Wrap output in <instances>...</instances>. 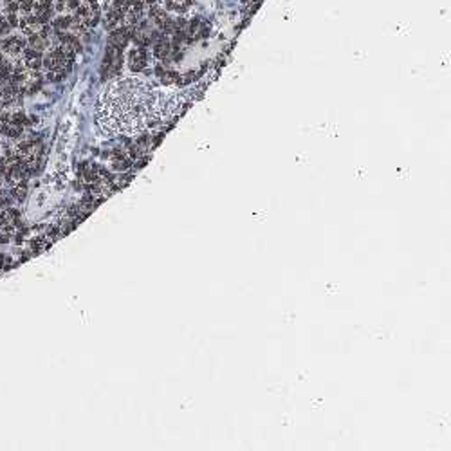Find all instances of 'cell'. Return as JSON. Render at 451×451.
<instances>
[{"label":"cell","mask_w":451,"mask_h":451,"mask_svg":"<svg viewBox=\"0 0 451 451\" xmlns=\"http://www.w3.org/2000/svg\"><path fill=\"white\" fill-rule=\"evenodd\" d=\"M0 49L4 54L11 58H18L25 49V38L24 36H18V34H13V36H7L6 40L0 42Z\"/></svg>","instance_id":"277c9868"},{"label":"cell","mask_w":451,"mask_h":451,"mask_svg":"<svg viewBox=\"0 0 451 451\" xmlns=\"http://www.w3.org/2000/svg\"><path fill=\"white\" fill-rule=\"evenodd\" d=\"M25 195H27V183H25V179L18 181L17 184H13V188H11V199L13 200L22 202V200L25 199Z\"/></svg>","instance_id":"30bf717a"},{"label":"cell","mask_w":451,"mask_h":451,"mask_svg":"<svg viewBox=\"0 0 451 451\" xmlns=\"http://www.w3.org/2000/svg\"><path fill=\"white\" fill-rule=\"evenodd\" d=\"M18 62L29 71H38L42 67V63H44V58H42L40 51H36L33 47H29V49L25 47L22 54L18 56Z\"/></svg>","instance_id":"8992f818"},{"label":"cell","mask_w":451,"mask_h":451,"mask_svg":"<svg viewBox=\"0 0 451 451\" xmlns=\"http://www.w3.org/2000/svg\"><path fill=\"white\" fill-rule=\"evenodd\" d=\"M170 52H171V44L166 40V38H161V40L155 42L154 54L159 58V60H165V58H168V56H170Z\"/></svg>","instance_id":"9c48e42d"},{"label":"cell","mask_w":451,"mask_h":451,"mask_svg":"<svg viewBox=\"0 0 451 451\" xmlns=\"http://www.w3.org/2000/svg\"><path fill=\"white\" fill-rule=\"evenodd\" d=\"M159 91L139 78L110 83L97 99L96 123L109 136H134L163 119Z\"/></svg>","instance_id":"6da1fadb"},{"label":"cell","mask_w":451,"mask_h":451,"mask_svg":"<svg viewBox=\"0 0 451 451\" xmlns=\"http://www.w3.org/2000/svg\"><path fill=\"white\" fill-rule=\"evenodd\" d=\"M132 157L128 155V152L123 148H116L114 152H112V155H110V165H112V168L118 171H125L128 170L132 166Z\"/></svg>","instance_id":"52a82bcc"},{"label":"cell","mask_w":451,"mask_h":451,"mask_svg":"<svg viewBox=\"0 0 451 451\" xmlns=\"http://www.w3.org/2000/svg\"><path fill=\"white\" fill-rule=\"evenodd\" d=\"M157 4L163 6L168 11H175V13H184L188 11L190 6H191V0H157Z\"/></svg>","instance_id":"ba28073f"},{"label":"cell","mask_w":451,"mask_h":451,"mask_svg":"<svg viewBox=\"0 0 451 451\" xmlns=\"http://www.w3.org/2000/svg\"><path fill=\"white\" fill-rule=\"evenodd\" d=\"M119 71H121V49L109 44L107 52H105V60H103V76L110 78V76L118 74Z\"/></svg>","instance_id":"3957f363"},{"label":"cell","mask_w":451,"mask_h":451,"mask_svg":"<svg viewBox=\"0 0 451 451\" xmlns=\"http://www.w3.org/2000/svg\"><path fill=\"white\" fill-rule=\"evenodd\" d=\"M33 7H34V0H18V11L20 13L29 15V13L33 11Z\"/></svg>","instance_id":"8fae6325"},{"label":"cell","mask_w":451,"mask_h":451,"mask_svg":"<svg viewBox=\"0 0 451 451\" xmlns=\"http://www.w3.org/2000/svg\"><path fill=\"white\" fill-rule=\"evenodd\" d=\"M146 63H148V52L143 46L134 47L128 52V67H130V71L139 72V71H143L146 67Z\"/></svg>","instance_id":"5b68a950"},{"label":"cell","mask_w":451,"mask_h":451,"mask_svg":"<svg viewBox=\"0 0 451 451\" xmlns=\"http://www.w3.org/2000/svg\"><path fill=\"white\" fill-rule=\"evenodd\" d=\"M74 56L72 52H69L67 49H63L62 46L52 47L51 51L47 52V56L44 58V63L47 69V78L51 81H60L71 72L72 63H74Z\"/></svg>","instance_id":"7a4b0ae2"}]
</instances>
